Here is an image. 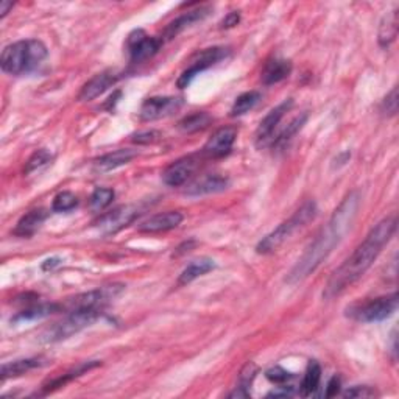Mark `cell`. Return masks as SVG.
<instances>
[{
  "label": "cell",
  "instance_id": "42",
  "mask_svg": "<svg viewBox=\"0 0 399 399\" xmlns=\"http://www.w3.org/2000/svg\"><path fill=\"white\" fill-rule=\"evenodd\" d=\"M195 247V241H189V242H184L183 245H179L177 250H175V256H181V254H184L186 251H190L192 248Z\"/></svg>",
  "mask_w": 399,
  "mask_h": 399
},
{
  "label": "cell",
  "instance_id": "40",
  "mask_svg": "<svg viewBox=\"0 0 399 399\" xmlns=\"http://www.w3.org/2000/svg\"><path fill=\"white\" fill-rule=\"evenodd\" d=\"M340 391V377L339 376H334L329 379V382H327V387H326V396L331 398V396H337Z\"/></svg>",
  "mask_w": 399,
  "mask_h": 399
},
{
  "label": "cell",
  "instance_id": "8",
  "mask_svg": "<svg viewBox=\"0 0 399 399\" xmlns=\"http://www.w3.org/2000/svg\"><path fill=\"white\" fill-rule=\"evenodd\" d=\"M228 55H229V50L225 49V47H211V49H204L202 51H198V54L192 56L188 69H186L184 72L179 75V79L177 81V86L179 89L189 88L190 83L194 81V79L200 72H203V70L212 67L218 61L225 60V58H227Z\"/></svg>",
  "mask_w": 399,
  "mask_h": 399
},
{
  "label": "cell",
  "instance_id": "7",
  "mask_svg": "<svg viewBox=\"0 0 399 399\" xmlns=\"http://www.w3.org/2000/svg\"><path fill=\"white\" fill-rule=\"evenodd\" d=\"M125 291L124 284H109L95 288V291H89L85 293L76 295V297L69 298L64 304H61L63 311L72 312V311H81V309H99L101 311L103 307L109 304L113 300H115L119 295Z\"/></svg>",
  "mask_w": 399,
  "mask_h": 399
},
{
  "label": "cell",
  "instance_id": "16",
  "mask_svg": "<svg viewBox=\"0 0 399 399\" xmlns=\"http://www.w3.org/2000/svg\"><path fill=\"white\" fill-rule=\"evenodd\" d=\"M209 13H211V8H208V6H202V8L184 13V15L177 17L175 21H172L169 25H167L163 31V36H161V41H163V44L165 41H172L173 38H177L179 33H181V31L189 28L190 25H194L195 22H200L208 17Z\"/></svg>",
  "mask_w": 399,
  "mask_h": 399
},
{
  "label": "cell",
  "instance_id": "20",
  "mask_svg": "<svg viewBox=\"0 0 399 399\" xmlns=\"http://www.w3.org/2000/svg\"><path fill=\"white\" fill-rule=\"evenodd\" d=\"M99 365H101L100 360H88V362H81V364L76 365L75 368L69 370V371L64 373V375L58 376V377H55V379H51V381H49L46 385H44V391H46V393H50V391L61 389V387H64V385H66L67 382L74 381V379H76V377H80V376L85 375V373L91 371L92 368H97Z\"/></svg>",
  "mask_w": 399,
  "mask_h": 399
},
{
  "label": "cell",
  "instance_id": "15",
  "mask_svg": "<svg viewBox=\"0 0 399 399\" xmlns=\"http://www.w3.org/2000/svg\"><path fill=\"white\" fill-rule=\"evenodd\" d=\"M183 222V214L179 211H167L161 212L150 217L149 220L142 222L138 227L139 233L144 234H156V233H165V231L175 229Z\"/></svg>",
  "mask_w": 399,
  "mask_h": 399
},
{
  "label": "cell",
  "instance_id": "31",
  "mask_svg": "<svg viewBox=\"0 0 399 399\" xmlns=\"http://www.w3.org/2000/svg\"><path fill=\"white\" fill-rule=\"evenodd\" d=\"M114 190L109 188H97L94 192L91 198H89V208L94 212H101L103 209H106L109 204L113 203L114 200Z\"/></svg>",
  "mask_w": 399,
  "mask_h": 399
},
{
  "label": "cell",
  "instance_id": "6",
  "mask_svg": "<svg viewBox=\"0 0 399 399\" xmlns=\"http://www.w3.org/2000/svg\"><path fill=\"white\" fill-rule=\"evenodd\" d=\"M398 293L385 295L375 300L357 302L346 309V315L360 323H379V321L387 320L396 312L398 309Z\"/></svg>",
  "mask_w": 399,
  "mask_h": 399
},
{
  "label": "cell",
  "instance_id": "10",
  "mask_svg": "<svg viewBox=\"0 0 399 399\" xmlns=\"http://www.w3.org/2000/svg\"><path fill=\"white\" fill-rule=\"evenodd\" d=\"M138 217H139L138 206L124 204V206H119V208L113 209L111 212L103 214L99 220L95 222V225H97V228L101 231L103 234L109 236V234L119 233L120 229L127 228L128 225H131Z\"/></svg>",
  "mask_w": 399,
  "mask_h": 399
},
{
  "label": "cell",
  "instance_id": "26",
  "mask_svg": "<svg viewBox=\"0 0 399 399\" xmlns=\"http://www.w3.org/2000/svg\"><path fill=\"white\" fill-rule=\"evenodd\" d=\"M396 35H398V10L389 13V15L382 19L377 35L379 46L389 47L390 44L396 40Z\"/></svg>",
  "mask_w": 399,
  "mask_h": 399
},
{
  "label": "cell",
  "instance_id": "30",
  "mask_svg": "<svg viewBox=\"0 0 399 399\" xmlns=\"http://www.w3.org/2000/svg\"><path fill=\"white\" fill-rule=\"evenodd\" d=\"M306 120H307V114H301V115H297L291 124H288L284 130H282L278 136L273 138L272 140V145L273 147H282V145H286L288 140H291L295 134H297L302 127H304L306 124Z\"/></svg>",
  "mask_w": 399,
  "mask_h": 399
},
{
  "label": "cell",
  "instance_id": "43",
  "mask_svg": "<svg viewBox=\"0 0 399 399\" xmlns=\"http://www.w3.org/2000/svg\"><path fill=\"white\" fill-rule=\"evenodd\" d=\"M60 263H61V261L58 259V257H51V259L44 261V263H42V270H44V272H49V270L55 268L56 266H60Z\"/></svg>",
  "mask_w": 399,
  "mask_h": 399
},
{
  "label": "cell",
  "instance_id": "27",
  "mask_svg": "<svg viewBox=\"0 0 399 399\" xmlns=\"http://www.w3.org/2000/svg\"><path fill=\"white\" fill-rule=\"evenodd\" d=\"M212 117L208 113H194V114H189L186 115L183 120H179L178 128L181 130L183 133H197V131H202L204 128H208L211 125Z\"/></svg>",
  "mask_w": 399,
  "mask_h": 399
},
{
  "label": "cell",
  "instance_id": "22",
  "mask_svg": "<svg viewBox=\"0 0 399 399\" xmlns=\"http://www.w3.org/2000/svg\"><path fill=\"white\" fill-rule=\"evenodd\" d=\"M49 212L46 209H33L28 214H25L21 220L17 222L16 228L13 233L19 237H30L33 236L38 229L41 228V225L46 222Z\"/></svg>",
  "mask_w": 399,
  "mask_h": 399
},
{
  "label": "cell",
  "instance_id": "29",
  "mask_svg": "<svg viewBox=\"0 0 399 399\" xmlns=\"http://www.w3.org/2000/svg\"><path fill=\"white\" fill-rule=\"evenodd\" d=\"M259 100H261V92L257 91H248L241 94L239 97L236 99L233 108H231V115H233V117H239V115L250 113L251 109L259 103Z\"/></svg>",
  "mask_w": 399,
  "mask_h": 399
},
{
  "label": "cell",
  "instance_id": "12",
  "mask_svg": "<svg viewBox=\"0 0 399 399\" xmlns=\"http://www.w3.org/2000/svg\"><path fill=\"white\" fill-rule=\"evenodd\" d=\"M183 105V100L178 97H150L140 106L139 117L144 122H152L172 115Z\"/></svg>",
  "mask_w": 399,
  "mask_h": 399
},
{
  "label": "cell",
  "instance_id": "3",
  "mask_svg": "<svg viewBox=\"0 0 399 399\" xmlns=\"http://www.w3.org/2000/svg\"><path fill=\"white\" fill-rule=\"evenodd\" d=\"M47 54V47L41 41H17L3 49L0 56V67L10 75L28 74L46 60Z\"/></svg>",
  "mask_w": 399,
  "mask_h": 399
},
{
  "label": "cell",
  "instance_id": "28",
  "mask_svg": "<svg viewBox=\"0 0 399 399\" xmlns=\"http://www.w3.org/2000/svg\"><path fill=\"white\" fill-rule=\"evenodd\" d=\"M320 379H321L320 364L315 362V360H311V362H309V365H307L304 379H302V382H301V395L302 396L312 395L314 391L318 389Z\"/></svg>",
  "mask_w": 399,
  "mask_h": 399
},
{
  "label": "cell",
  "instance_id": "24",
  "mask_svg": "<svg viewBox=\"0 0 399 399\" xmlns=\"http://www.w3.org/2000/svg\"><path fill=\"white\" fill-rule=\"evenodd\" d=\"M44 364L42 357H30V359H21V360H15V362L10 364H3L2 366V381H6L10 377H19L27 375L28 371L40 368Z\"/></svg>",
  "mask_w": 399,
  "mask_h": 399
},
{
  "label": "cell",
  "instance_id": "4",
  "mask_svg": "<svg viewBox=\"0 0 399 399\" xmlns=\"http://www.w3.org/2000/svg\"><path fill=\"white\" fill-rule=\"evenodd\" d=\"M315 215H317V204H315L312 200H309L298 211H295V214L288 218V220L282 222L278 228H275L272 233L263 237V239L257 243L256 251L259 254L275 253L282 243L287 239H291V236L295 231L306 227L309 222L314 220Z\"/></svg>",
  "mask_w": 399,
  "mask_h": 399
},
{
  "label": "cell",
  "instance_id": "44",
  "mask_svg": "<svg viewBox=\"0 0 399 399\" xmlns=\"http://www.w3.org/2000/svg\"><path fill=\"white\" fill-rule=\"evenodd\" d=\"M11 8H13V3H11V2H6V0H5V2L0 3V17L3 19L6 15H8V11H10Z\"/></svg>",
  "mask_w": 399,
  "mask_h": 399
},
{
  "label": "cell",
  "instance_id": "17",
  "mask_svg": "<svg viewBox=\"0 0 399 399\" xmlns=\"http://www.w3.org/2000/svg\"><path fill=\"white\" fill-rule=\"evenodd\" d=\"M119 80V75L113 72V70H105V72H100L95 76H92L85 86L81 88V91L79 94L80 101H92L103 92H106L109 88L115 85V81Z\"/></svg>",
  "mask_w": 399,
  "mask_h": 399
},
{
  "label": "cell",
  "instance_id": "23",
  "mask_svg": "<svg viewBox=\"0 0 399 399\" xmlns=\"http://www.w3.org/2000/svg\"><path fill=\"white\" fill-rule=\"evenodd\" d=\"M136 156V152L130 150V149H119L115 152L111 153H106L103 154V156L95 159V167H97L99 170H114L117 169V167H122L130 163V161Z\"/></svg>",
  "mask_w": 399,
  "mask_h": 399
},
{
  "label": "cell",
  "instance_id": "11",
  "mask_svg": "<svg viewBox=\"0 0 399 399\" xmlns=\"http://www.w3.org/2000/svg\"><path fill=\"white\" fill-rule=\"evenodd\" d=\"M293 106V100L292 99H287L282 103H279L278 106L273 108L272 111H270L266 117L261 120L259 127H257L256 130V147L257 149H263V147H267L272 144L273 140V133L276 128H278L281 119L284 117L286 113Z\"/></svg>",
  "mask_w": 399,
  "mask_h": 399
},
{
  "label": "cell",
  "instance_id": "37",
  "mask_svg": "<svg viewBox=\"0 0 399 399\" xmlns=\"http://www.w3.org/2000/svg\"><path fill=\"white\" fill-rule=\"evenodd\" d=\"M343 396L345 398H373V396H377V393L375 389L366 387V385H357V387L346 390Z\"/></svg>",
  "mask_w": 399,
  "mask_h": 399
},
{
  "label": "cell",
  "instance_id": "33",
  "mask_svg": "<svg viewBox=\"0 0 399 399\" xmlns=\"http://www.w3.org/2000/svg\"><path fill=\"white\" fill-rule=\"evenodd\" d=\"M50 161H51V153L49 150H46V149L38 150V152H35L33 154H31L30 159L27 161L25 173H31V172H35L38 169H41L42 165L49 164Z\"/></svg>",
  "mask_w": 399,
  "mask_h": 399
},
{
  "label": "cell",
  "instance_id": "39",
  "mask_svg": "<svg viewBox=\"0 0 399 399\" xmlns=\"http://www.w3.org/2000/svg\"><path fill=\"white\" fill-rule=\"evenodd\" d=\"M241 22V15L237 11L229 13V15L223 19L220 24V28H233Z\"/></svg>",
  "mask_w": 399,
  "mask_h": 399
},
{
  "label": "cell",
  "instance_id": "13",
  "mask_svg": "<svg viewBox=\"0 0 399 399\" xmlns=\"http://www.w3.org/2000/svg\"><path fill=\"white\" fill-rule=\"evenodd\" d=\"M237 131L233 127H225L217 130L212 136L208 139V142L203 147V154L208 158L217 159L223 158L233 149V145L236 142Z\"/></svg>",
  "mask_w": 399,
  "mask_h": 399
},
{
  "label": "cell",
  "instance_id": "1",
  "mask_svg": "<svg viewBox=\"0 0 399 399\" xmlns=\"http://www.w3.org/2000/svg\"><path fill=\"white\" fill-rule=\"evenodd\" d=\"M360 206V195L357 190L343 198L339 208L334 211L332 217L329 218L320 233L315 237L314 242L307 247L301 259L295 263V267L287 275L288 284H300V282L309 278L321 263H323L327 256H329L334 248H336L343 237L348 234V231L352 228V223L357 217V211Z\"/></svg>",
  "mask_w": 399,
  "mask_h": 399
},
{
  "label": "cell",
  "instance_id": "19",
  "mask_svg": "<svg viewBox=\"0 0 399 399\" xmlns=\"http://www.w3.org/2000/svg\"><path fill=\"white\" fill-rule=\"evenodd\" d=\"M61 304L56 302H40V304H33L30 307H25L24 311L17 312L15 317L11 318V323H22V321H35L50 317V315L61 312Z\"/></svg>",
  "mask_w": 399,
  "mask_h": 399
},
{
  "label": "cell",
  "instance_id": "25",
  "mask_svg": "<svg viewBox=\"0 0 399 399\" xmlns=\"http://www.w3.org/2000/svg\"><path fill=\"white\" fill-rule=\"evenodd\" d=\"M215 268V262L209 259V257H202V259L192 261L188 267H186L178 278V286H186L189 282L195 281L200 276L209 273L211 270Z\"/></svg>",
  "mask_w": 399,
  "mask_h": 399
},
{
  "label": "cell",
  "instance_id": "21",
  "mask_svg": "<svg viewBox=\"0 0 399 399\" xmlns=\"http://www.w3.org/2000/svg\"><path fill=\"white\" fill-rule=\"evenodd\" d=\"M292 74V63L287 60H281V58H275V60L268 61L266 67L262 70V83L263 85H276L282 80H286L288 75Z\"/></svg>",
  "mask_w": 399,
  "mask_h": 399
},
{
  "label": "cell",
  "instance_id": "2",
  "mask_svg": "<svg viewBox=\"0 0 399 399\" xmlns=\"http://www.w3.org/2000/svg\"><path fill=\"white\" fill-rule=\"evenodd\" d=\"M398 220L396 215H390L379 222L373 228L365 241L354 250V253L340 266L327 281L325 287L323 298L332 300L343 293L346 288L352 286L357 279L362 278L366 270H368L373 262L381 254L382 248L387 245L391 237L396 233Z\"/></svg>",
  "mask_w": 399,
  "mask_h": 399
},
{
  "label": "cell",
  "instance_id": "18",
  "mask_svg": "<svg viewBox=\"0 0 399 399\" xmlns=\"http://www.w3.org/2000/svg\"><path fill=\"white\" fill-rule=\"evenodd\" d=\"M229 186V179L222 175H206L200 178L198 181L190 184L186 189L184 194L190 197H200V195H209V194H218V192L227 190Z\"/></svg>",
  "mask_w": 399,
  "mask_h": 399
},
{
  "label": "cell",
  "instance_id": "41",
  "mask_svg": "<svg viewBox=\"0 0 399 399\" xmlns=\"http://www.w3.org/2000/svg\"><path fill=\"white\" fill-rule=\"evenodd\" d=\"M293 393H295V389L288 385V387H278L276 390L270 391L267 398H287V396H292Z\"/></svg>",
  "mask_w": 399,
  "mask_h": 399
},
{
  "label": "cell",
  "instance_id": "36",
  "mask_svg": "<svg viewBox=\"0 0 399 399\" xmlns=\"http://www.w3.org/2000/svg\"><path fill=\"white\" fill-rule=\"evenodd\" d=\"M266 376L270 382L273 384H286L287 381H291L293 377L292 373H288L287 370L282 368V366H273V368H270Z\"/></svg>",
  "mask_w": 399,
  "mask_h": 399
},
{
  "label": "cell",
  "instance_id": "34",
  "mask_svg": "<svg viewBox=\"0 0 399 399\" xmlns=\"http://www.w3.org/2000/svg\"><path fill=\"white\" fill-rule=\"evenodd\" d=\"M257 375V366L253 362H248L245 366H243L241 375H239V382H237V387L250 390V385L253 384L254 377Z\"/></svg>",
  "mask_w": 399,
  "mask_h": 399
},
{
  "label": "cell",
  "instance_id": "14",
  "mask_svg": "<svg viewBox=\"0 0 399 399\" xmlns=\"http://www.w3.org/2000/svg\"><path fill=\"white\" fill-rule=\"evenodd\" d=\"M198 167V161L195 156H186L172 163L163 173L164 184L170 188H178L183 186L188 179L194 175Z\"/></svg>",
  "mask_w": 399,
  "mask_h": 399
},
{
  "label": "cell",
  "instance_id": "35",
  "mask_svg": "<svg viewBox=\"0 0 399 399\" xmlns=\"http://www.w3.org/2000/svg\"><path fill=\"white\" fill-rule=\"evenodd\" d=\"M163 138V134L156 130H147V131H139L136 134H133L131 140L134 144H139V145H149V144H154L158 142V140Z\"/></svg>",
  "mask_w": 399,
  "mask_h": 399
},
{
  "label": "cell",
  "instance_id": "9",
  "mask_svg": "<svg viewBox=\"0 0 399 399\" xmlns=\"http://www.w3.org/2000/svg\"><path fill=\"white\" fill-rule=\"evenodd\" d=\"M163 41L161 38L145 35L144 30H134L127 40V50L131 63H144L158 54Z\"/></svg>",
  "mask_w": 399,
  "mask_h": 399
},
{
  "label": "cell",
  "instance_id": "32",
  "mask_svg": "<svg viewBox=\"0 0 399 399\" xmlns=\"http://www.w3.org/2000/svg\"><path fill=\"white\" fill-rule=\"evenodd\" d=\"M79 206V198L72 192H60L51 203V209L55 212H69Z\"/></svg>",
  "mask_w": 399,
  "mask_h": 399
},
{
  "label": "cell",
  "instance_id": "38",
  "mask_svg": "<svg viewBox=\"0 0 399 399\" xmlns=\"http://www.w3.org/2000/svg\"><path fill=\"white\" fill-rule=\"evenodd\" d=\"M381 109H382V113H385L387 115H395L398 113V89L396 88L387 95V97L384 99Z\"/></svg>",
  "mask_w": 399,
  "mask_h": 399
},
{
  "label": "cell",
  "instance_id": "5",
  "mask_svg": "<svg viewBox=\"0 0 399 399\" xmlns=\"http://www.w3.org/2000/svg\"><path fill=\"white\" fill-rule=\"evenodd\" d=\"M101 311L99 309H81V311H72L69 312L66 318L58 321L54 326L42 334V342L46 343H56L61 340H66L69 337L75 336L80 331L86 329L92 323L99 320Z\"/></svg>",
  "mask_w": 399,
  "mask_h": 399
}]
</instances>
